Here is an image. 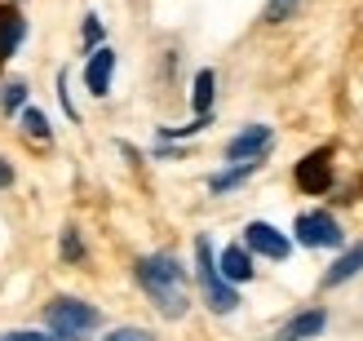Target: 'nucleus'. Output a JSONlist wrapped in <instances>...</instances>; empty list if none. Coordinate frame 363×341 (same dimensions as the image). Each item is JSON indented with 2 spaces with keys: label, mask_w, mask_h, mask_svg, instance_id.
<instances>
[{
  "label": "nucleus",
  "mask_w": 363,
  "mask_h": 341,
  "mask_svg": "<svg viewBox=\"0 0 363 341\" xmlns=\"http://www.w3.org/2000/svg\"><path fill=\"white\" fill-rule=\"evenodd\" d=\"M323 328H328V311H301V315H293L288 324L275 332V341H315Z\"/></svg>",
  "instance_id": "10"
},
{
  "label": "nucleus",
  "mask_w": 363,
  "mask_h": 341,
  "mask_svg": "<svg viewBox=\"0 0 363 341\" xmlns=\"http://www.w3.org/2000/svg\"><path fill=\"white\" fill-rule=\"evenodd\" d=\"M244 248H248V253L270 257V262H284L288 253H293V240L279 235L270 222H248V226H244Z\"/></svg>",
  "instance_id": "7"
},
{
  "label": "nucleus",
  "mask_w": 363,
  "mask_h": 341,
  "mask_svg": "<svg viewBox=\"0 0 363 341\" xmlns=\"http://www.w3.org/2000/svg\"><path fill=\"white\" fill-rule=\"evenodd\" d=\"M23 129H27V138H35V142H49V120H45L40 111H23Z\"/></svg>",
  "instance_id": "17"
},
{
  "label": "nucleus",
  "mask_w": 363,
  "mask_h": 341,
  "mask_svg": "<svg viewBox=\"0 0 363 341\" xmlns=\"http://www.w3.org/2000/svg\"><path fill=\"white\" fill-rule=\"evenodd\" d=\"M297 186L306 195H328L333 191V147H319L311 155H301L297 164Z\"/></svg>",
  "instance_id": "5"
},
{
  "label": "nucleus",
  "mask_w": 363,
  "mask_h": 341,
  "mask_svg": "<svg viewBox=\"0 0 363 341\" xmlns=\"http://www.w3.org/2000/svg\"><path fill=\"white\" fill-rule=\"evenodd\" d=\"M270 142H275V129H270V124H248L244 133H235L226 142V160H230V164H244V160H266Z\"/></svg>",
  "instance_id": "6"
},
{
  "label": "nucleus",
  "mask_w": 363,
  "mask_h": 341,
  "mask_svg": "<svg viewBox=\"0 0 363 341\" xmlns=\"http://www.w3.org/2000/svg\"><path fill=\"white\" fill-rule=\"evenodd\" d=\"M102 341H155L147 328H116V332H106Z\"/></svg>",
  "instance_id": "20"
},
{
  "label": "nucleus",
  "mask_w": 363,
  "mask_h": 341,
  "mask_svg": "<svg viewBox=\"0 0 363 341\" xmlns=\"http://www.w3.org/2000/svg\"><path fill=\"white\" fill-rule=\"evenodd\" d=\"M98 324H102V315L80 297H53L45 306V328L53 341H84L98 332Z\"/></svg>",
  "instance_id": "2"
},
{
  "label": "nucleus",
  "mask_w": 363,
  "mask_h": 341,
  "mask_svg": "<svg viewBox=\"0 0 363 341\" xmlns=\"http://www.w3.org/2000/svg\"><path fill=\"white\" fill-rule=\"evenodd\" d=\"M111 76H116V53L98 45L94 53H89V62H84V84H89V94L94 98H106L111 94Z\"/></svg>",
  "instance_id": "8"
},
{
  "label": "nucleus",
  "mask_w": 363,
  "mask_h": 341,
  "mask_svg": "<svg viewBox=\"0 0 363 341\" xmlns=\"http://www.w3.org/2000/svg\"><path fill=\"white\" fill-rule=\"evenodd\" d=\"M213 89H217V76L204 67V71H195V84H191V106H195V116H213Z\"/></svg>",
  "instance_id": "14"
},
{
  "label": "nucleus",
  "mask_w": 363,
  "mask_h": 341,
  "mask_svg": "<svg viewBox=\"0 0 363 341\" xmlns=\"http://www.w3.org/2000/svg\"><path fill=\"white\" fill-rule=\"evenodd\" d=\"M301 9V0H266V23H288V18H293Z\"/></svg>",
  "instance_id": "16"
},
{
  "label": "nucleus",
  "mask_w": 363,
  "mask_h": 341,
  "mask_svg": "<svg viewBox=\"0 0 363 341\" xmlns=\"http://www.w3.org/2000/svg\"><path fill=\"white\" fill-rule=\"evenodd\" d=\"M217 271H222L226 284H248L252 279V253L244 244H230V248H222V257H217Z\"/></svg>",
  "instance_id": "11"
},
{
  "label": "nucleus",
  "mask_w": 363,
  "mask_h": 341,
  "mask_svg": "<svg viewBox=\"0 0 363 341\" xmlns=\"http://www.w3.org/2000/svg\"><path fill=\"white\" fill-rule=\"evenodd\" d=\"M5 186H13V169H9V160L0 155V191H5Z\"/></svg>",
  "instance_id": "22"
},
{
  "label": "nucleus",
  "mask_w": 363,
  "mask_h": 341,
  "mask_svg": "<svg viewBox=\"0 0 363 341\" xmlns=\"http://www.w3.org/2000/svg\"><path fill=\"white\" fill-rule=\"evenodd\" d=\"M98 45H102V23H98V13H89V18H84V49L94 53Z\"/></svg>",
  "instance_id": "19"
},
{
  "label": "nucleus",
  "mask_w": 363,
  "mask_h": 341,
  "mask_svg": "<svg viewBox=\"0 0 363 341\" xmlns=\"http://www.w3.org/2000/svg\"><path fill=\"white\" fill-rule=\"evenodd\" d=\"M0 341H53L49 332H5Z\"/></svg>",
  "instance_id": "21"
},
{
  "label": "nucleus",
  "mask_w": 363,
  "mask_h": 341,
  "mask_svg": "<svg viewBox=\"0 0 363 341\" xmlns=\"http://www.w3.org/2000/svg\"><path fill=\"white\" fill-rule=\"evenodd\" d=\"M62 257L67 262H84V244H80V230H62Z\"/></svg>",
  "instance_id": "18"
},
{
  "label": "nucleus",
  "mask_w": 363,
  "mask_h": 341,
  "mask_svg": "<svg viewBox=\"0 0 363 341\" xmlns=\"http://www.w3.org/2000/svg\"><path fill=\"white\" fill-rule=\"evenodd\" d=\"M23 35H27V23L18 5H0V76H5V62L13 58V49L23 45Z\"/></svg>",
  "instance_id": "9"
},
{
  "label": "nucleus",
  "mask_w": 363,
  "mask_h": 341,
  "mask_svg": "<svg viewBox=\"0 0 363 341\" xmlns=\"http://www.w3.org/2000/svg\"><path fill=\"white\" fill-rule=\"evenodd\" d=\"M262 169V160H244V164H230L226 173H217V177H208V191L213 195H222V191H230V186H240V182H248L252 173Z\"/></svg>",
  "instance_id": "13"
},
{
  "label": "nucleus",
  "mask_w": 363,
  "mask_h": 341,
  "mask_svg": "<svg viewBox=\"0 0 363 341\" xmlns=\"http://www.w3.org/2000/svg\"><path fill=\"white\" fill-rule=\"evenodd\" d=\"M354 275H363V244H350L346 253H341V257L328 266V275H323V289H337V284H350Z\"/></svg>",
  "instance_id": "12"
},
{
  "label": "nucleus",
  "mask_w": 363,
  "mask_h": 341,
  "mask_svg": "<svg viewBox=\"0 0 363 341\" xmlns=\"http://www.w3.org/2000/svg\"><path fill=\"white\" fill-rule=\"evenodd\" d=\"M195 279H199V293H204L208 311L230 315L235 306H240V293H235V284H226L222 271H217V253H213L208 235H195Z\"/></svg>",
  "instance_id": "3"
},
{
  "label": "nucleus",
  "mask_w": 363,
  "mask_h": 341,
  "mask_svg": "<svg viewBox=\"0 0 363 341\" xmlns=\"http://www.w3.org/2000/svg\"><path fill=\"white\" fill-rule=\"evenodd\" d=\"M23 102H27V84H23V80H9V84H0V106H5L9 116H13Z\"/></svg>",
  "instance_id": "15"
},
{
  "label": "nucleus",
  "mask_w": 363,
  "mask_h": 341,
  "mask_svg": "<svg viewBox=\"0 0 363 341\" xmlns=\"http://www.w3.org/2000/svg\"><path fill=\"white\" fill-rule=\"evenodd\" d=\"M133 275L142 284V293L151 297V306L164 315V319H182L191 306V293H186V271L173 253H151V257H138Z\"/></svg>",
  "instance_id": "1"
},
{
  "label": "nucleus",
  "mask_w": 363,
  "mask_h": 341,
  "mask_svg": "<svg viewBox=\"0 0 363 341\" xmlns=\"http://www.w3.org/2000/svg\"><path fill=\"white\" fill-rule=\"evenodd\" d=\"M293 235H297L301 248H341V244H346V230H341L337 218H333V213H323V208H315V213H297Z\"/></svg>",
  "instance_id": "4"
}]
</instances>
